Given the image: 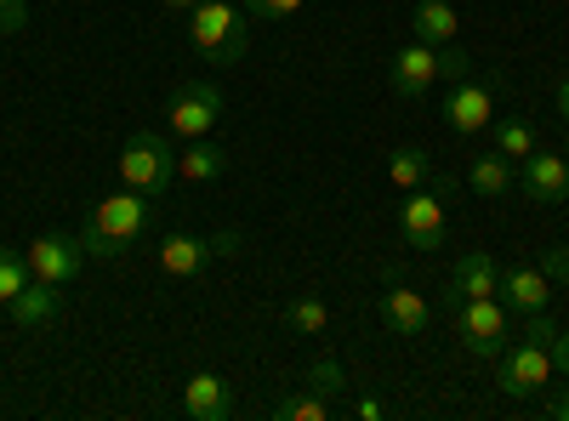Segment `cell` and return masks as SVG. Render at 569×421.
I'll use <instances>...</instances> for the list:
<instances>
[{
	"mask_svg": "<svg viewBox=\"0 0 569 421\" xmlns=\"http://www.w3.org/2000/svg\"><path fill=\"white\" fill-rule=\"evenodd\" d=\"M149 228H154V206H149V194L114 189V194L98 200V211L86 217V228L74 233V240H80L86 257H126L137 240H149Z\"/></svg>",
	"mask_w": 569,
	"mask_h": 421,
	"instance_id": "1",
	"label": "cell"
},
{
	"mask_svg": "<svg viewBox=\"0 0 569 421\" xmlns=\"http://www.w3.org/2000/svg\"><path fill=\"white\" fill-rule=\"evenodd\" d=\"M188 46L217 63H240L246 46H251V12L240 0H200L188 12Z\"/></svg>",
	"mask_w": 569,
	"mask_h": 421,
	"instance_id": "2",
	"label": "cell"
},
{
	"mask_svg": "<svg viewBox=\"0 0 569 421\" xmlns=\"http://www.w3.org/2000/svg\"><path fill=\"white\" fill-rule=\"evenodd\" d=\"M120 182L137 194L160 200L171 182H177V149L166 131H131L126 149H120Z\"/></svg>",
	"mask_w": 569,
	"mask_h": 421,
	"instance_id": "3",
	"label": "cell"
},
{
	"mask_svg": "<svg viewBox=\"0 0 569 421\" xmlns=\"http://www.w3.org/2000/svg\"><path fill=\"white\" fill-rule=\"evenodd\" d=\"M456 337L467 353H479V359H496L512 337V308L501 297H467L456 302Z\"/></svg>",
	"mask_w": 569,
	"mask_h": 421,
	"instance_id": "4",
	"label": "cell"
},
{
	"mask_svg": "<svg viewBox=\"0 0 569 421\" xmlns=\"http://www.w3.org/2000/svg\"><path fill=\"white\" fill-rule=\"evenodd\" d=\"M233 251H246V233H233V228H222V233H166L160 268L171 279H194V273H206L211 257H233Z\"/></svg>",
	"mask_w": 569,
	"mask_h": 421,
	"instance_id": "5",
	"label": "cell"
},
{
	"mask_svg": "<svg viewBox=\"0 0 569 421\" xmlns=\"http://www.w3.org/2000/svg\"><path fill=\"white\" fill-rule=\"evenodd\" d=\"M222 120V86L217 80H188L166 98V126L182 137H211V126Z\"/></svg>",
	"mask_w": 569,
	"mask_h": 421,
	"instance_id": "6",
	"label": "cell"
},
{
	"mask_svg": "<svg viewBox=\"0 0 569 421\" xmlns=\"http://www.w3.org/2000/svg\"><path fill=\"white\" fill-rule=\"evenodd\" d=\"M552 348L547 342H530V337H518L512 342V353L501 359V377H496V388L507 393V399H536L547 382H552Z\"/></svg>",
	"mask_w": 569,
	"mask_h": 421,
	"instance_id": "7",
	"label": "cell"
},
{
	"mask_svg": "<svg viewBox=\"0 0 569 421\" xmlns=\"http://www.w3.org/2000/svg\"><path fill=\"white\" fill-rule=\"evenodd\" d=\"M23 262H29V279H40V285H74V273L86 268V251L74 233H40V240L23 245Z\"/></svg>",
	"mask_w": 569,
	"mask_h": 421,
	"instance_id": "8",
	"label": "cell"
},
{
	"mask_svg": "<svg viewBox=\"0 0 569 421\" xmlns=\"http://www.w3.org/2000/svg\"><path fill=\"white\" fill-rule=\"evenodd\" d=\"M445 126L456 131V137H479V131H490L496 126V91L485 86V80H456L450 86V98H445Z\"/></svg>",
	"mask_w": 569,
	"mask_h": 421,
	"instance_id": "9",
	"label": "cell"
},
{
	"mask_svg": "<svg viewBox=\"0 0 569 421\" xmlns=\"http://www.w3.org/2000/svg\"><path fill=\"white\" fill-rule=\"evenodd\" d=\"M388 80H393L399 98H427V91L439 86V46H427V40L399 46L388 58Z\"/></svg>",
	"mask_w": 569,
	"mask_h": 421,
	"instance_id": "10",
	"label": "cell"
},
{
	"mask_svg": "<svg viewBox=\"0 0 569 421\" xmlns=\"http://www.w3.org/2000/svg\"><path fill=\"white\" fill-rule=\"evenodd\" d=\"M399 228H405V245L439 251V245H445V200H439V189H433V194L410 189V200L399 206Z\"/></svg>",
	"mask_w": 569,
	"mask_h": 421,
	"instance_id": "11",
	"label": "cell"
},
{
	"mask_svg": "<svg viewBox=\"0 0 569 421\" xmlns=\"http://www.w3.org/2000/svg\"><path fill=\"white\" fill-rule=\"evenodd\" d=\"M525 171H518V189H525L536 206H563L569 200V160L563 154H530V160H518Z\"/></svg>",
	"mask_w": 569,
	"mask_h": 421,
	"instance_id": "12",
	"label": "cell"
},
{
	"mask_svg": "<svg viewBox=\"0 0 569 421\" xmlns=\"http://www.w3.org/2000/svg\"><path fill=\"white\" fill-rule=\"evenodd\" d=\"M427 319H433V308H427V297L416 285H405V279L388 268V297H382V324L393 337H421Z\"/></svg>",
	"mask_w": 569,
	"mask_h": 421,
	"instance_id": "13",
	"label": "cell"
},
{
	"mask_svg": "<svg viewBox=\"0 0 569 421\" xmlns=\"http://www.w3.org/2000/svg\"><path fill=\"white\" fill-rule=\"evenodd\" d=\"M496 297L512 308V313H541L552 302V279L541 268H525V262H507L501 279H496Z\"/></svg>",
	"mask_w": 569,
	"mask_h": 421,
	"instance_id": "14",
	"label": "cell"
},
{
	"mask_svg": "<svg viewBox=\"0 0 569 421\" xmlns=\"http://www.w3.org/2000/svg\"><path fill=\"white\" fill-rule=\"evenodd\" d=\"M496 279H501V268H496L490 251H461L456 268H450V291H445V302L456 308V302H467V297H496Z\"/></svg>",
	"mask_w": 569,
	"mask_h": 421,
	"instance_id": "15",
	"label": "cell"
},
{
	"mask_svg": "<svg viewBox=\"0 0 569 421\" xmlns=\"http://www.w3.org/2000/svg\"><path fill=\"white\" fill-rule=\"evenodd\" d=\"M182 410L194 415V421H228L233 415V399H228V382L211 377V370H194L182 388Z\"/></svg>",
	"mask_w": 569,
	"mask_h": 421,
	"instance_id": "16",
	"label": "cell"
},
{
	"mask_svg": "<svg viewBox=\"0 0 569 421\" xmlns=\"http://www.w3.org/2000/svg\"><path fill=\"white\" fill-rule=\"evenodd\" d=\"M7 308H12V324H18V331H46V324L58 319V308H63V291H58V285H40V279H29V285H23Z\"/></svg>",
	"mask_w": 569,
	"mask_h": 421,
	"instance_id": "17",
	"label": "cell"
},
{
	"mask_svg": "<svg viewBox=\"0 0 569 421\" xmlns=\"http://www.w3.org/2000/svg\"><path fill=\"white\" fill-rule=\"evenodd\" d=\"M228 171V149L211 143V137H188V143L177 149V177L182 182H217Z\"/></svg>",
	"mask_w": 569,
	"mask_h": 421,
	"instance_id": "18",
	"label": "cell"
},
{
	"mask_svg": "<svg viewBox=\"0 0 569 421\" xmlns=\"http://www.w3.org/2000/svg\"><path fill=\"white\" fill-rule=\"evenodd\" d=\"M410 29H416V40H427V46H450V40L461 34V18H456L450 0H416Z\"/></svg>",
	"mask_w": 569,
	"mask_h": 421,
	"instance_id": "19",
	"label": "cell"
},
{
	"mask_svg": "<svg viewBox=\"0 0 569 421\" xmlns=\"http://www.w3.org/2000/svg\"><path fill=\"white\" fill-rule=\"evenodd\" d=\"M467 189L479 200H507L512 194V160L507 154H479L467 166Z\"/></svg>",
	"mask_w": 569,
	"mask_h": 421,
	"instance_id": "20",
	"label": "cell"
},
{
	"mask_svg": "<svg viewBox=\"0 0 569 421\" xmlns=\"http://www.w3.org/2000/svg\"><path fill=\"white\" fill-rule=\"evenodd\" d=\"M433 177V160H427V149H416V143H405V149H393V160H388V182L393 189H421V182Z\"/></svg>",
	"mask_w": 569,
	"mask_h": 421,
	"instance_id": "21",
	"label": "cell"
},
{
	"mask_svg": "<svg viewBox=\"0 0 569 421\" xmlns=\"http://www.w3.org/2000/svg\"><path fill=\"white\" fill-rule=\"evenodd\" d=\"M284 324H291L297 337H325L330 331V308L319 297H291L284 302Z\"/></svg>",
	"mask_w": 569,
	"mask_h": 421,
	"instance_id": "22",
	"label": "cell"
},
{
	"mask_svg": "<svg viewBox=\"0 0 569 421\" xmlns=\"http://www.w3.org/2000/svg\"><path fill=\"white\" fill-rule=\"evenodd\" d=\"M308 388L337 404V399L348 393V370H342V359H337V353H319V359L308 364Z\"/></svg>",
	"mask_w": 569,
	"mask_h": 421,
	"instance_id": "23",
	"label": "cell"
},
{
	"mask_svg": "<svg viewBox=\"0 0 569 421\" xmlns=\"http://www.w3.org/2000/svg\"><path fill=\"white\" fill-rule=\"evenodd\" d=\"M273 415H279V421H330V415H337V404H330L325 393H313V388H308V393L279 399V404H273Z\"/></svg>",
	"mask_w": 569,
	"mask_h": 421,
	"instance_id": "24",
	"label": "cell"
},
{
	"mask_svg": "<svg viewBox=\"0 0 569 421\" xmlns=\"http://www.w3.org/2000/svg\"><path fill=\"white\" fill-rule=\"evenodd\" d=\"M496 154L530 160V154H536V126H530V120H501V126H496Z\"/></svg>",
	"mask_w": 569,
	"mask_h": 421,
	"instance_id": "25",
	"label": "cell"
},
{
	"mask_svg": "<svg viewBox=\"0 0 569 421\" xmlns=\"http://www.w3.org/2000/svg\"><path fill=\"white\" fill-rule=\"evenodd\" d=\"M23 285H29V262H23V251L0 245V308H7Z\"/></svg>",
	"mask_w": 569,
	"mask_h": 421,
	"instance_id": "26",
	"label": "cell"
},
{
	"mask_svg": "<svg viewBox=\"0 0 569 421\" xmlns=\"http://www.w3.org/2000/svg\"><path fill=\"white\" fill-rule=\"evenodd\" d=\"M467 74H472V63H467V52H456V40L439 46V80L456 86V80H467Z\"/></svg>",
	"mask_w": 569,
	"mask_h": 421,
	"instance_id": "27",
	"label": "cell"
},
{
	"mask_svg": "<svg viewBox=\"0 0 569 421\" xmlns=\"http://www.w3.org/2000/svg\"><path fill=\"white\" fill-rule=\"evenodd\" d=\"M541 273L552 279V285H569V245H547L541 251Z\"/></svg>",
	"mask_w": 569,
	"mask_h": 421,
	"instance_id": "28",
	"label": "cell"
},
{
	"mask_svg": "<svg viewBox=\"0 0 569 421\" xmlns=\"http://www.w3.org/2000/svg\"><path fill=\"white\" fill-rule=\"evenodd\" d=\"M246 12L251 18H297L302 0H246Z\"/></svg>",
	"mask_w": 569,
	"mask_h": 421,
	"instance_id": "29",
	"label": "cell"
},
{
	"mask_svg": "<svg viewBox=\"0 0 569 421\" xmlns=\"http://www.w3.org/2000/svg\"><path fill=\"white\" fill-rule=\"evenodd\" d=\"M29 23V0H0V34H18Z\"/></svg>",
	"mask_w": 569,
	"mask_h": 421,
	"instance_id": "30",
	"label": "cell"
},
{
	"mask_svg": "<svg viewBox=\"0 0 569 421\" xmlns=\"http://www.w3.org/2000/svg\"><path fill=\"white\" fill-rule=\"evenodd\" d=\"M353 415H359V421H382V415H388V404H382V399H359V404H353Z\"/></svg>",
	"mask_w": 569,
	"mask_h": 421,
	"instance_id": "31",
	"label": "cell"
},
{
	"mask_svg": "<svg viewBox=\"0 0 569 421\" xmlns=\"http://www.w3.org/2000/svg\"><path fill=\"white\" fill-rule=\"evenodd\" d=\"M552 364L569 377V331H558V342H552Z\"/></svg>",
	"mask_w": 569,
	"mask_h": 421,
	"instance_id": "32",
	"label": "cell"
},
{
	"mask_svg": "<svg viewBox=\"0 0 569 421\" xmlns=\"http://www.w3.org/2000/svg\"><path fill=\"white\" fill-rule=\"evenodd\" d=\"M547 415H552V421H569V393H558V399L547 404Z\"/></svg>",
	"mask_w": 569,
	"mask_h": 421,
	"instance_id": "33",
	"label": "cell"
},
{
	"mask_svg": "<svg viewBox=\"0 0 569 421\" xmlns=\"http://www.w3.org/2000/svg\"><path fill=\"white\" fill-rule=\"evenodd\" d=\"M558 114H563V120H569V74H563V80H558Z\"/></svg>",
	"mask_w": 569,
	"mask_h": 421,
	"instance_id": "34",
	"label": "cell"
},
{
	"mask_svg": "<svg viewBox=\"0 0 569 421\" xmlns=\"http://www.w3.org/2000/svg\"><path fill=\"white\" fill-rule=\"evenodd\" d=\"M160 7H171V12H194L200 0H160Z\"/></svg>",
	"mask_w": 569,
	"mask_h": 421,
	"instance_id": "35",
	"label": "cell"
},
{
	"mask_svg": "<svg viewBox=\"0 0 569 421\" xmlns=\"http://www.w3.org/2000/svg\"><path fill=\"white\" fill-rule=\"evenodd\" d=\"M563 160H569V143H563Z\"/></svg>",
	"mask_w": 569,
	"mask_h": 421,
	"instance_id": "36",
	"label": "cell"
}]
</instances>
